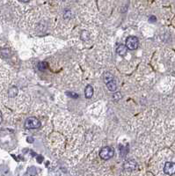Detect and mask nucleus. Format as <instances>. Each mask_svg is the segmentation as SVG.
<instances>
[{
  "label": "nucleus",
  "instance_id": "nucleus-13",
  "mask_svg": "<svg viewBox=\"0 0 175 176\" xmlns=\"http://www.w3.org/2000/svg\"><path fill=\"white\" fill-rule=\"evenodd\" d=\"M68 96H70V97H73V98H78V95L77 94H76V93H70V92H67V93H66Z\"/></svg>",
  "mask_w": 175,
  "mask_h": 176
},
{
  "label": "nucleus",
  "instance_id": "nucleus-9",
  "mask_svg": "<svg viewBox=\"0 0 175 176\" xmlns=\"http://www.w3.org/2000/svg\"><path fill=\"white\" fill-rule=\"evenodd\" d=\"M9 97H15L18 94V88L16 86H12L9 89L8 91Z\"/></svg>",
  "mask_w": 175,
  "mask_h": 176
},
{
  "label": "nucleus",
  "instance_id": "nucleus-1",
  "mask_svg": "<svg viewBox=\"0 0 175 176\" xmlns=\"http://www.w3.org/2000/svg\"><path fill=\"white\" fill-rule=\"evenodd\" d=\"M40 127V122L36 117H28L25 122V128L27 130H35Z\"/></svg>",
  "mask_w": 175,
  "mask_h": 176
},
{
  "label": "nucleus",
  "instance_id": "nucleus-14",
  "mask_svg": "<svg viewBox=\"0 0 175 176\" xmlns=\"http://www.w3.org/2000/svg\"><path fill=\"white\" fill-rule=\"evenodd\" d=\"M156 20H157V19H156V17H155V16H150V19H149V20H150V22H152V21H153V22H155V21H156Z\"/></svg>",
  "mask_w": 175,
  "mask_h": 176
},
{
  "label": "nucleus",
  "instance_id": "nucleus-3",
  "mask_svg": "<svg viewBox=\"0 0 175 176\" xmlns=\"http://www.w3.org/2000/svg\"><path fill=\"white\" fill-rule=\"evenodd\" d=\"M138 44H139V41L138 38L136 36H129L127 38L126 40V46L130 50H135L138 48Z\"/></svg>",
  "mask_w": 175,
  "mask_h": 176
},
{
  "label": "nucleus",
  "instance_id": "nucleus-7",
  "mask_svg": "<svg viewBox=\"0 0 175 176\" xmlns=\"http://www.w3.org/2000/svg\"><path fill=\"white\" fill-rule=\"evenodd\" d=\"M85 95L87 99H90L93 95V88L92 85H87L85 90Z\"/></svg>",
  "mask_w": 175,
  "mask_h": 176
},
{
  "label": "nucleus",
  "instance_id": "nucleus-4",
  "mask_svg": "<svg viewBox=\"0 0 175 176\" xmlns=\"http://www.w3.org/2000/svg\"><path fill=\"white\" fill-rule=\"evenodd\" d=\"M164 172L167 175H173L175 174V163L166 162L164 167Z\"/></svg>",
  "mask_w": 175,
  "mask_h": 176
},
{
  "label": "nucleus",
  "instance_id": "nucleus-8",
  "mask_svg": "<svg viewBox=\"0 0 175 176\" xmlns=\"http://www.w3.org/2000/svg\"><path fill=\"white\" fill-rule=\"evenodd\" d=\"M106 86H107L108 90H110V91H115V90H116V87H117L116 81H115L114 79L110 80L109 82L106 83Z\"/></svg>",
  "mask_w": 175,
  "mask_h": 176
},
{
  "label": "nucleus",
  "instance_id": "nucleus-15",
  "mask_svg": "<svg viewBox=\"0 0 175 176\" xmlns=\"http://www.w3.org/2000/svg\"><path fill=\"white\" fill-rule=\"evenodd\" d=\"M2 121H3V116H2V113L0 112V123L2 122Z\"/></svg>",
  "mask_w": 175,
  "mask_h": 176
},
{
  "label": "nucleus",
  "instance_id": "nucleus-10",
  "mask_svg": "<svg viewBox=\"0 0 175 176\" xmlns=\"http://www.w3.org/2000/svg\"><path fill=\"white\" fill-rule=\"evenodd\" d=\"M103 79H104L105 83L106 84V83L109 82L110 80L114 79V77H113V75L110 74L109 72H106V73H104V75H103Z\"/></svg>",
  "mask_w": 175,
  "mask_h": 176
},
{
  "label": "nucleus",
  "instance_id": "nucleus-16",
  "mask_svg": "<svg viewBox=\"0 0 175 176\" xmlns=\"http://www.w3.org/2000/svg\"><path fill=\"white\" fill-rule=\"evenodd\" d=\"M19 1H20V2H22V3H26V2H28L29 0H19Z\"/></svg>",
  "mask_w": 175,
  "mask_h": 176
},
{
  "label": "nucleus",
  "instance_id": "nucleus-11",
  "mask_svg": "<svg viewBox=\"0 0 175 176\" xmlns=\"http://www.w3.org/2000/svg\"><path fill=\"white\" fill-rule=\"evenodd\" d=\"M38 68H39V70H46V69L48 68V64H47V63H45V62L39 63V64H38Z\"/></svg>",
  "mask_w": 175,
  "mask_h": 176
},
{
  "label": "nucleus",
  "instance_id": "nucleus-2",
  "mask_svg": "<svg viewBox=\"0 0 175 176\" xmlns=\"http://www.w3.org/2000/svg\"><path fill=\"white\" fill-rule=\"evenodd\" d=\"M114 149L109 146L103 147L100 151V156L104 160H108L109 159H111L114 156Z\"/></svg>",
  "mask_w": 175,
  "mask_h": 176
},
{
  "label": "nucleus",
  "instance_id": "nucleus-5",
  "mask_svg": "<svg viewBox=\"0 0 175 176\" xmlns=\"http://www.w3.org/2000/svg\"><path fill=\"white\" fill-rule=\"evenodd\" d=\"M123 167H124V169L126 171L130 172V171H134L137 167V162L134 159H129V160H127L124 163Z\"/></svg>",
  "mask_w": 175,
  "mask_h": 176
},
{
  "label": "nucleus",
  "instance_id": "nucleus-6",
  "mask_svg": "<svg viewBox=\"0 0 175 176\" xmlns=\"http://www.w3.org/2000/svg\"><path fill=\"white\" fill-rule=\"evenodd\" d=\"M116 52H117V54L120 55L121 56H124L127 54V52H128V48H127L126 45L121 44V45H119V46L117 47Z\"/></svg>",
  "mask_w": 175,
  "mask_h": 176
},
{
  "label": "nucleus",
  "instance_id": "nucleus-12",
  "mask_svg": "<svg viewBox=\"0 0 175 176\" xmlns=\"http://www.w3.org/2000/svg\"><path fill=\"white\" fill-rule=\"evenodd\" d=\"M113 98H114V100L115 101H118L121 98V95L120 93H115L113 95Z\"/></svg>",
  "mask_w": 175,
  "mask_h": 176
}]
</instances>
